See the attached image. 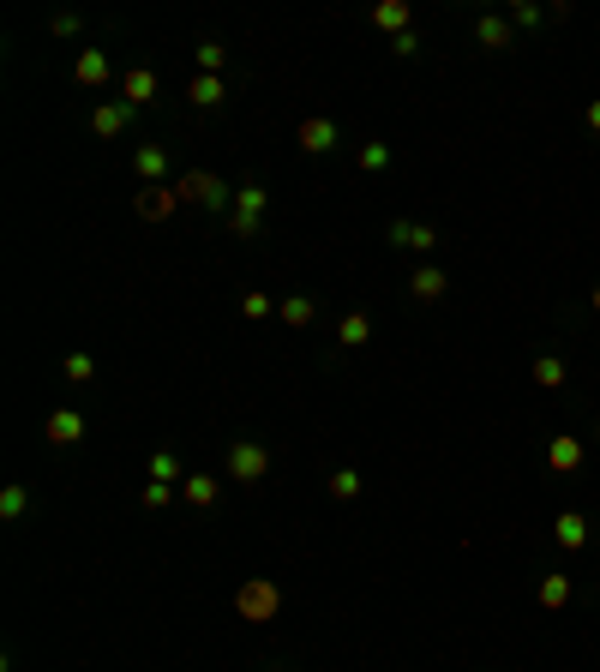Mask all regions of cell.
Returning <instances> with one entry per match:
<instances>
[{"instance_id":"obj_29","label":"cell","mask_w":600,"mask_h":672,"mask_svg":"<svg viewBox=\"0 0 600 672\" xmlns=\"http://www.w3.org/2000/svg\"><path fill=\"white\" fill-rule=\"evenodd\" d=\"M240 313H246V318H270V313H277V300H270V295H259V289H253V295L240 300Z\"/></svg>"},{"instance_id":"obj_6","label":"cell","mask_w":600,"mask_h":672,"mask_svg":"<svg viewBox=\"0 0 600 672\" xmlns=\"http://www.w3.org/2000/svg\"><path fill=\"white\" fill-rule=\"evenodd\" d=\"M175 204H180V186H144V193L133 198V211H139V217H150V222L168 217Z\"/></svg>"},{"instance_id":"obj_10","label":"cell","mask_w":600,"mask_h":672,"mask_svg":"<svg viewBox=\"0 0 600 672\" xmlns=\"http://www.w3.org/2000/svg\"><path fill=\"white\" fill-rule=\"evenodd\" d=\"M73 79H79L84 90H97V84L108 79V55H102V48H84V55L73 60Z\"/></svg>"},{"instance_id":"obj_4","label":"cell","mask_w":600,"mask_h":672,"mask_svg":"<svg viewBox=\"0 0 600 672\" xmlns=\"http://www.w3.org/2000/svg\"><path fill=\"white\" fill-rule=\"evenodd\" d=\"M300 151H306V157H324V151H337V120L306 115V120H300Z\"/></svg>"},{"instance_id":"obj_9","label":"cell","mask_w":600,"mask_h":672,"mask_svg":"<svg viewBox=\"0 0 600 672\" xmlns=\"http://www.w3.org/2000/svg\"><path fill=\"white\" fill-rule=\"evenodd\" d=\"M217 493H222L217 475H186V480H180V498H186V504H199V511H210V504H217Z\"/></svg>"},{"instance_id":"obj_24","label":"cell","mask_w":600,"mask_h":672,"mask_svg":"<svg viewBox=\"0 0 600 672\" xmlns=\"http://www.w3.org/2000/svg\"><path fill=\"white\" fill-rule=\"evenodd\" d=\"M60 373L73 378V384H90V378H97V360H90V355H66V360H60Z\"/></svg>"},{"instance_id":"obj_31","label":"cell","mask_w":600,"mask_h":672,"mask_svg":"<svg viewBox=\"0 0 600 672\" xmlns=\"http://www.w3.org/2000/svg\"><path fill=\"white\" fill-rule=\"evenodd\" d=\"M384 162H390V151H384V144H360V168H366V175H373V168H384Z\"/></svg>"},{"instance_id":"obj_3","label":"cell","mask_w":600,"mask_h":672,"mask_svg":"<svg viewBox=\"0 0 600 672\" xmlns=\"http://www.w3.org/2000/svg\"><path fill=\"white\" fill-rule=\"evenodd\" d=\"M180 198H186V204H204V211H228V204H235V193H228L217 175H180Z\"/></svg>"},{"instance_id":"obj_25","label":"cell","mask_w":600,"mask_h":672,"mask_svg":"<svg viewBox=\"0 0 600 672\" xmlns=\"http://www.w3.org/2000/svg\"><path fill=\"white\" fill-rule=\"evenodd\" d=\"M24 511H30V493H24V487H6V493H0V516H6V522H19Z\"/></svg>"},{"instance_id":"obj_18","label":"cell","mask_w":600,"mask_h":672,"mask_svg":"<svg viewBox=\"0 0 600 672\" xmlns=\"http://www.w3.org/2000/svg\"><path fill=\"white\" fill-rule=\"evenodd\" d=\"M540 607H546V613L570 607V576H540Z\"/></svg>"},{"instance_id":"obj_35","label":"cell","mask_w":600,"mask_h":672,"mask_svg":"<svg viewBox=\"0 0 600 672\" xmlns=\"http://www.w3.org/2000/svg\"><path fill=\"white\" fill-rule=\"evenodd\" d=\"M588 133H600V97L588 102Z\"/></svg>"},{"instance_id":"obj_14","label":"cell","mask_w":600,"mask_h":672,"mask_svg":"<svg viewBox=\"0 0 600 672\" xmlns=\"http://www.w3.org/2000/svg\"><path fill=\"white\" fill-rule=\"evenodd\" d=\"M373 24H379V30H408V24H415V6H402V0H384L379 13H373Z\"/></svg>"},{"instance_id":"obj_2","label":"cell","mask_w":600,"mask_h":672,"mask_svg":"<svg viewBox=\"0 0 600 672\" xmlns=\"http://www.w3.org/2000/svg\"><path fill=\"white\" fill-rule=\"evenodd\" d=\"M264 475H270V451H264V444H253V438L228 444V480H240V487H259Z\"/></svg>"},{"instance_id":"obj_33","label":"cell","mask_w":600,"mask_h":672,"mask_svg":"<svg viewBox=\"0 0 600 672\" xmlns=\"http://www.w3.org/2000/svg\"><path fill=\"white\" fill-rule=\"evenodd\" d=\"M510 24H540V6H528V0H517V6H510Z\"/></svg>"},{"instance_id":"obj_1","label":"cell","mask_w":600,"mask_h":672,"mask_svg":"<svg viewBox=\"0 0 600 672\" xmlns=\"http://www.w3.org/2000/svg\"><path fill=\"white\" fill-rule=\"evenodd\" d=\"M277 607H282V589L270 582V576H246L235 589V613L246 618V625H264V618H277Z\"/></svg>"},{"instance_id":"obj_19","label":"cell","mask_w":600,"mask_h":672,"mask_svg":"<svg viewBox=\"0 0 600 672\" xmlns=\"http://www.w3.org/2000/svg\"><path fill=\"white\" fill-rule=\"evenodd\" d=\"M408 289H415V300H439L444 289H450V282H444V271H433V264H420Z\"/></svg>"},{"instance_id":"obj_22","label":"cell","mask_w":600,"mask_h":672,"mask_svg":"<svg viewBox=\"0 0 600 672\" xmlns=\"http://www.w3.org/2000/svg\"><path fill=\"white\" fill-rule=\"evenodd\" d=\"M535 384H540V391H559V384H564V360L559 355H540L535 360Z\"/></svg>"},{"instance_id":"obj_26","label":"cell","mask_w":600,"mask_h":672,"mask_svg":"<svg viewBox=\"0 0 600 672\" xmlns=\"http://www.w3.org/2000/svg\"><path fill=\"white\" fill-rule=\"evenodd\" d=\"M199 66L222 79V66H228V48H222V42H199Z\"/></svg>"},{"instance_id":"obj_32","label":"cell","mask_w":600,"mask_h":672,"mask_svg":"<svg viewBox=\"0 0 600 672\" xmlns=\"http://www.w3.org/2000/svg\"><path fill=\"white\" fill-rule=\"evenodd\" d=\"M168 498H175V487H162V480H150V487H144V504H150V511H162Z\"/></svg>"},{"instance_id":"obj_8","label":"cell","mask_w":600,"mask_h":672,"mask_svg":"<svg viewBox=\"0 0 600 672\" xmlns=\"http://www.w3.org/2000/svg\"><path fill=\"white\" fill-rule=\"evenodd\" d=\"M390 240H397V246H415V253H433V246H439V228H426V222H390Z\"/></svg>"},{"instance_id":"obj_37","label":"cell","mask_w":600,"mask_h":672,"mask_svg":"<svg viewBox=\"0 0 600 672\" xmlns=\"http://www.w3.org/2000/svg\"><path fill=\"white\" fill-rule=\"evenodd\" d=\"M595 438H600V426H595Z\"/></svg>"},{"instance_id":"obj_30","label":"cell","mask_w":600,"mask_h":672,"mask_svg":"<svg viewBox=\"0 0 600 672\" xmlns=\"http://www.w3.org/2000/svg\"><path fill=\"white\" fill-rule=\"evenodd\" d=\"M228 228H235V235H259L264 217H253V211H228Z\"/></svg>"},{"instance_id":"obj_23","label":"cell","mask_w":600,"mask_h":672,"mask_svg":"<svg viewBox=\"0 0 600 672\" xmlns=\"http://www.w3.org/2000/svg\"><path fill=\"white\" fill-rule=\"evenodd\" d=\"M264 204H270V193H264V186H253V180L235 193V211H253V217H264Z\"/></svg>"},{"instance_id":"obj_11","label":"cell","mask_w":600,"mask_h":672,"mask_svg":"<svg viewBox=\"0 0 600 672\" xmlns=\"http://www.w3.org/2000/svg\"><path fill=\"white\" fill-rule=\"evenodd\" d=\"M126 120H133V108H126V102H108V108H97L90 126H97V139H120V133H126Z\"/></svg>"},{"instance_id":"obj_34","label":"cell","mask_w":600,"mask_h":672,"mask_svg":"<svg viewBox=\"0 0 600 672\" xmlns=\"http://www.w3.org/2000/svg\"><path fill=\"white\" fill-rule=\"evenodd\" d=\"M415 48H420V37H415V30H402V37L390 42V55H415Z\"/></svg>"},{"instance_id":"obj_17","label":"cell","mask_w":600,"mask_h":672,"mask_svg":"<svg viewBox=\"0 0 600 672\" xmlns=\"http://www.w3.org/2000/svg\"><path fill=\"white\" fill-rule=\"evenodd\" d=\"M133 168H139V175L150 180V186H157V180L168 175V157H162L157 144H139V151H133Z\"/></svg>"},{"instance_id":"obj_21","label":"cell","mask_w":600,"mask_h":672,"mask_svg":"<svg viewBox=\"0 0 600 672\" xmlns=\"http://www.w3.org/2000/svg\"><path fill=\"white\" fill-rule=\"evenodd\" d=\"M186 97L199 102V108H217V102H222V79H217V73H199V79L186 84Z\"/></svg>"},{"instance_id":"obj_20","label":"cell","mask_w":600,"mask_h":672,"mask_svg":"<svg viewBox=\"0 0 600 672\" xmlns=\"http://www.w3.org/2000/svg\"><path fill=\"white\" fill-rule=\"evenodd\" d=\"M366 336H373V318H366V313H348V318L337 324V342H342V349H360Z\"/></svg>"},{"instance_id":"obj_27","label":"cell","mask_w":600,"mask_h":672,"mask_svg":"<svg viewBox=\"0 0 600 672\" xmlns=\"http://www.w3.org/2000/svg\"><path fill=\"white\" fill-rule=\"evenodd\" d=\"M150 480H162V487H168V480H180V462H175L168 451H157V456H150Z\"/></svg>"},{"instance_id":"obj_36","label":"cell","mask_w":600,"mask_h":672,"mask_svg":"<svg viewBox=\"0 0 600 672\" xmlns=\"http://www.w3.org/2000/svg\"><path fill=\"white\" fill-rule=\"evenodd\" d=\"M595 313H600V289H595Z\"/></svg>"},{"instance_id":"obj_7","label":"cell","mask_w":600,"mask_h":672,"mask_svg":"<svg viewBox=\"0 0 600 672\" xmlns=\"http://www.w3.org/2000/svg\"><path fill=\"white\" fill-rule=\"evenodd\" d=\"M79 438H84L79 409H55V415H48V444H79Z\"/></svg>"},{"instance_id":"obj_13","label":"cell","mask_w":600,"mask_h":672,"mask_svg":"<svg viewBox=\"0 0 600 672\" xmlns=\"http://www.w3.org/2000/svg\"><path fill=\"white\" fill-rule=\"evenodd\" d=\"M553 534H559V547H564V553H577V547H588V522H582L577 511H564L559 522H553Z\"/></svg>"},{"instance_id":"obj_12","label":"cell","mask_w":600,"mask_h":672,"mask_svg":"<svg viewBox=\"0 0 600 672\" xmlns=\"http://www.w3.org/2000/svg\"><path fill=\"white\" fill-rule=\"evenodd\" d=\"M546 462H553L559 475H577V469H582V444H577L570 433H564V438H553V451H546Z\"/></svg>"},{"instance_id":"obj_16","label":"cell","mask_w":600,"mask_h":672,"mask_svg":"<svg viewBox=\"0 0 600 672\" xmlns=\"http://www.w3.org/2000/svg\"><path fill=\"white\" fill-rule=\"evenodd\" d=\"M277 318H282V324H295V331H306V324L319 318V306H313V300H306V295H288V300H282V306H277Z\"/></svg>"},{"instance_id":"obj_15","label":"cell","mask_w":600,"mask_h":672,"mask_svg":"<svg viewBox=\"0 0 600 672\" xmlns=\"http://www.w3.org/2000/svg\"><path fill=\"white\" fill-rule=\"evenodd\" d=\"M475 37H480V48H510L517 24H510V19H480V24H475Z\"/></svg>"},{"instance_id":"obj_5","label":"cell","mask_w":600,"mask_h":672,"mask_svg":"<svg viewBox=\"0 0 600 672\" xmlns=\"http://www.w3.org/2000/svg\"><path fill=\"white\" fill-rule=\"evenodd\" d=\"M150 97H157V73H150V66H133V73L120 79V102H126V108H144Z\"/></svg>"},{"instance_id":"obj_28","label":"cell","mask_w":600,"mask_h":672,"mask_svg":"<svg viewBox=\"0 0 600 672\" xmlns=\"http://www.w3.org/2000/svg\"><path fill=\"white\" fill-rule=\"evenodd\" d=\"M360 493V475L355 469H337V475H330V498H355Z\"/></svg>"}]
</instances>
